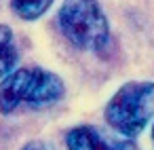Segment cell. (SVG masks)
<instances>
[{
    "label": "cell",
    "instance_id": "obj_1",
    "mask_svg": "<svg viewBox=\"0 0 154 150\" xmlns=\"http://www.w3.org/2000/svg\"><path fill=\"white\" fill-rule=\"evenodd\" d=\"M66 95V83L59 74L42 68H17L0 80V112L11 114L21 104L30 108H49Z\"/></svg>",
    "mask_w": 154,
    "mask_h": 150
},
{
    "label": "cell",
    "instance_id": "obj_2",
    "mask_svg": "<svg viewBox=\"0 0 154 150\" xmlns=\"http://www.w3.org/2000/svg\"><path fill=\"white\" fill-rule=\"evenodd\" d=\"M57 26L66 40L80 51L103 53L110 45V23L97 0H63Z\"/></svg>",
    "mask_w": 154,
    "mask_h": 150
},
{
    "label": "cell",
    "instance_id": "obj_3",
    "mask_svg": "<svg viewBox=\"0 0 154 150\" xmlns=\"http://www.w3.org/2000/svg\"><path fill=\"white\" fill-rule=\"evenodd\" d=\"M154 116V80H129L103 108L106 123L127 139L137 137Z\"/></svg>",
    "mask_w": 154,
    "mask_h": 150
},
{
    "label": "cell",
    "instance_id": "obj_4",
    "mask_svg": "<svg viewBox=\"0 0 154 150\" xmlns=\"http://www.w3.org/2000/svg\"><path fill=\"white\" fill-rule=\"evenodd\" d=\"M68 150H139L133 139L112 137L93 125H78L66 133Z\"/></svg>",
    "mask_w": 154,
    "mask_h": 150
},
{
    "label": "cell",
    "instance_id": "obj_5",
    "mask_svg": "<svg viewBox=\"0 0 154 150\" xmlns=\"http://www.w3.org/2000/svg\"><path fill=\"white\" fill-rule=\"evenodd\" d=\"M17 61H19V53L15 45V34L9 26L0 23V78L15 72Z\"/></svg>",
    "mask_w": 154,
    "mask_h": 150
},
{
    "label": "cell",
    "instance_id": "obj_6",
    "mask_svg": "<svg viewBox=\"0 0 154 150\" xmlns=\"http://www.w3.org/2000/svg\"><path fill=\"white\" fill-rule=\"evenodd\" d=\"M53 5V0H11L13 13L23 21H36L40 19Z\"/></svg>",
    "mask_w": 154,
    "mask_h": 150
},
{
    "label": "cell",
    "instance_id": "obj_7",
    "mask_svg": "<svg viewBox=\"0 0 154 150\" xmlns=\"http://www.w3.org/2000/svg\"><path fill=\"white\" fill-rule=\"evenodd\" d=\"M21 150H51L45 142H40V139H34V142H28Z\"/></svg>",
    "mask_w": 154,
    "mask_h": 150
},
{
    "label": "cell",
    "instance_id": "obj_8",
    "mask_svg": "<svg viewBox=\"0 0 154 150\" xmlns=\"http://www.w3.org/2000/svg\"><path fill=\"white\" fill-rule=\"evenodd\" d=\"M152 142H154V127H152Z\"/></svg>",
    "mask_w": 154,
    "mask_h": 150
}]
</instances>
